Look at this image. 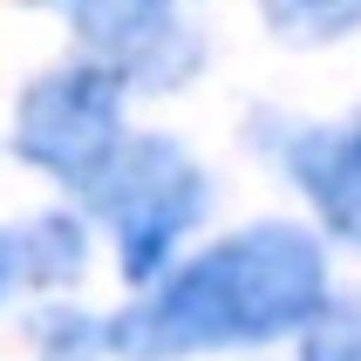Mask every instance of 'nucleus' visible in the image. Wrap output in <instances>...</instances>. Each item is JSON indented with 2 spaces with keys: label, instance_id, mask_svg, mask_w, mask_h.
<instances>
[{
  "label": "nucleus",
  "instance_id": "1",
  "mask_svg": "<svg viewBox=\"0 0 361 361\" xmlns=\"http://www.w3.org/2000/svg\"><path fill=\"white\" fill-rule=\"evenodd\" d=\"M327 314V252L300 225H245L204 245L198 259L164 273L137 307L109 314V355L123 361H184L219 348H266L307 334Z\"/></svg>",
  "mask_w": 361,
  "mask_h": 361
},
{
  "label": "nucleus",
  "instance_id": "2",
  "mask_svg": "<svg viewBox=\"0 0 361 361\" xmlns=\"http://www.w3.org/2000/svg\"><path fill=\"white\" fill-rule=\"evenodd\" d=\"M82 198L102 212V225L116 232V266L123 280H157L164 259L178 252V239L198 225L204 212V178L171 137H123V150L109 157Z\"/></svg>",
  "mask_w": 361,
  "mask_h": 361
},
{
  "label": "nucleus",
  "instance_id": "3",
  "mask_svg": "<svg viewBox=\"0 0 361 361\" xmlns=\"http://www.w3.org/2000/svg\"><path fill=\"white\" fill-rule=\"evenodd\" d=\"M123 89L130 82L102 61H68V68H48L20 89L14 102V150L20 164H35L41 178L68 184V191H89V184L109 171V157L123 150Z\"/></svg>",
  "mask_w": 361,
  "mask_h": 361
},
{
  "label": "nucleus",
  "instance_id": "4",
  "mask_svg": "<svg viewBox=\"0 0 361 361\" xmlns=\"http://www.w3.org/2000/svg\"><path fill=\"white\" fill-rule=\"evenodd\" d=\"M48 7L82 35L89 61L116 68L137 89H171L198 68V41L157 0H48Z\"/></svg>",
  "mask_w": 361,
  "mask_h": 361
},
{
  "label": "nucleus",
  "instance_id": "5",
  "mask_svg": "<svg viewBox=\"0 0 361 361\" xmlns=\"http://www.w3.org/2000/svg\"><path fill=\"white\" fill-rule=\"evenodd\" d=\"M286 178L300 184L348 245H361V123L348 130H300L286 143Z\"/></svg>",
  "mask_w": 361,
  "mask_h": 361
},
{
  "label": "nucleus",
  "instance_id": "6",
  "mask_svg": "<svg viewBox=\"0 0 361 361\" xmlns=\"http://www.w3.org/2000/svg\"><path fill=\"white\" fill-rule=\"evenodd\" d=\"M7 239V259H14V280L27 286H68L89 259V239H82V225L68 212H48V219H27L14 232H0Z\"/></svg>",
  "mask_w": 361,
  "mask_h": 361
},
{
  "label": "nucleus",
  "instance_id": "7",
  "mask_svg": "<svg viewBox=\"0 0 361 361\" xmlns=\"http://www.w3.org/2000/svg\"><path fill=\"white\" fill-rule=\"evenodd\" d=\"M35 348L41 361H102L109 355V321L82 314V307H48V314H35Z\"/></svg>",
  "mask_w": 361,
  "mask_h": 361
},
{
  "label": "nucleus",
  "instance_id": "8",
  "mask_svg": "<svg viewBox=\"0 0 361 361\" xmlns=\"http://www.w3.org/2000/svg\"><path fill=\"white\" fill-rule=\"evenodd\" d=\"M266 20L286 41H334L361 27V0H266Z\"/></svg>",
  "mask_w": 361,
  "mask_h": 361
},
{
  "label": "nucleus",
  "instance_id": "9",
  "mask_svg": "<svg viewBox=\"0 0 361 361\" xmlns=\"http://www.w3.org/2000/svg\"><path fill=\"white\" fill-rule=\"evenodd\" d=\"M307 361H361V321L355 314H321L307 327Z\"/></svg>",
  "mask_w": 361,
  "mask_h": 361
},
{
  "label": "nucleus",
  "instance_id": "10",
  "mask_svg": "<svg viewBox=\"0 0 361 361\" xmlns=\"http://www.w3.org/2000/svg\"><path fill=\"white\" fill-rule=\"evenodd\" d=\"M7 286H14V259H7V239H0V300H7Z\"/></svg>",
  "mask_w": 361,
  "mask_h": 361
}]
</instances>
